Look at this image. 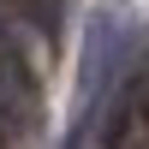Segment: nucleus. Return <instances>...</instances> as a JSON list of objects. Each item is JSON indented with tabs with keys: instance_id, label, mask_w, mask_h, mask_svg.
I'll return each mask as SVG.
<instances>
[{
	"instance_id": "obj_1",
	"label": "nucleus",
	"mask_w": 149,
	"mask_h": 149,
	"mask_svg": "<svg viewBox=\"0 0 149 149\" xmlns=\"http://www.w3.org/2000/svg\"><path fill=\"white\" fill-rule=\"evenodd\" d=\"M113 60H119V24L107 18V12H95L90 36H84V72H78V125H72V143L66 149L84 143V131H90V119H95V102H102V90H107Z\"/></svg>"
},
{
	"instance_id": "obj_2",
	"label": "nucleus",
	"mask_w": 149,
	"mask_h": 149,
	"mask_svg": "<svg viewBox=\"0 0 149 149\" xmlns=\"http://www.w3.org/2000/svg\"><path fill=\"white\" fill-rule=\"evenodd\" d=\"M12 12H18L24 24H36V36L54 42V36H60V18H66V0H12Z\"/></svg>"
}]
</instances>
